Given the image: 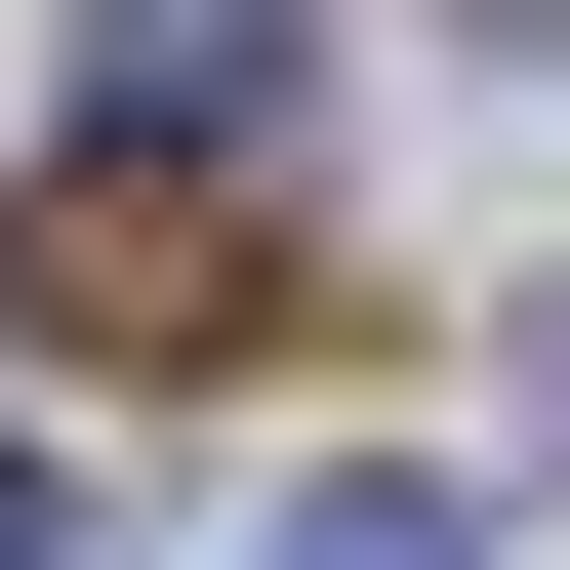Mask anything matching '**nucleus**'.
I'll return each instance as SVG.
<instances>
[{"mask_svg":"<svg viewBox=\"0 0 570 570\" xmlns=\"http://www.w3.org/2000/svg\"><path fill=\"white\" fill-rule=\"evenodd\" d=\"M326 82V0H82V164H245Z\"/></svg>","mask_w":570,"mask_h":570,"instance_id":"nucleus-1","label":"nucleus"},{"mask_svg":"<svg viewBox=\"0 0 570 570\" xmlns=\"http://www.w3.org/2000/svg\"><path fill=\"white\" fill-rule=\"evenodd\" d=\"M285 570H489V489H407V449H367V489H285Z\"/></svg>","mask_w":570,"mask_h":570,"instance_id":"nucleus-2","label":"nucleus"},{"mask_svg":"<svg viewBox=\"0 0 570 570\" xmlns=\"http://www.w3.org/2000/svg\"><path fill=\"white\" fill-rule=\"evenodd\" d=\"M0 570H82V489H41V449H0Z\"/></svg>","mask_w":570,"mask_h":570,"instance_id":"nucleus-3","label":"nucleus"}]
</instances>
